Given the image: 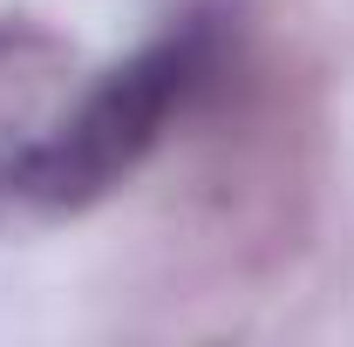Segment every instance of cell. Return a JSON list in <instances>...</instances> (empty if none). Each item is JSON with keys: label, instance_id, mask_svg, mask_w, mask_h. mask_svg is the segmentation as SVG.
Instances as JSON below:
<instances>
[{"label": "cell", "instance_id": "6da1fadb", "mask_svg": "<svg viewBox=\"0 0 354 347\" xmlns=\"http://www.w3.org/2000/svg\"><path fill=\"white\" fill-rule=\"evenodd\" d=\"M239 14L225 0L184 7L157 41L102 68L88 88L68 95V109L35 143L0 157V232H35L102 205L123 177L164 143L184 109H198L232 68Z\"/></svg>", "mask_w": 354, "mask_h": 347}, {"label": "cell", "instance_id": "7a4b0ae2", "mask_svg": "<svg viewBox=\"0 0 354 347\" xmlns=\"http://www.w3.org/2000/svg\"><path fill=\"white\" fill-rule=\"evenodd\" d=\"M68 95H75V48L48 35L41 21L0 14V157L35 143L68 109Z\"/></svg>", "mask_w": 354, "mask_h": 347}]
</instances>
